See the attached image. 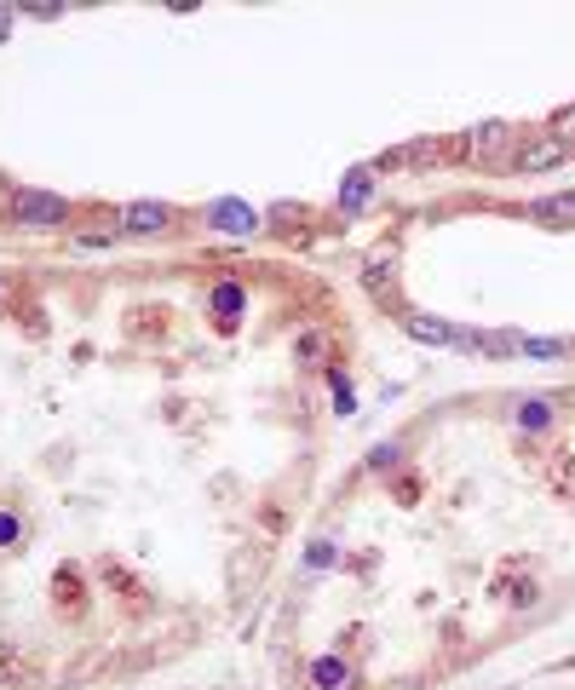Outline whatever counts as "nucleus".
I'll list each match as a JSON object with an SVG mask.
<instances>
[{
    "label": "nucleus",
    "instance_id": "15",
    "mask_svg": "<svg viewBox=\"0 0 575 690\" xmlns=\"http://www.w3.org/2000/svg\"><path fill=\"white\" fill-rule=\"evenodd\" d=\"M524 351H529V357H564L570 345H564V340H524Z\"/></svg>",
    "mask_w": 575,
    "mask_h": 690
},
{
    "label": "nucleus",
    "instance_id": "14",
    "mask_svg": "<svg viewBox=\"0 0 575 690\" xmlns=\"http://www.w3.org/2000/svg\"><path fill=\"white\" fill-rule=\"evenodd\" d=\"M305 564H311V570H328V564H340V547H334V541H311Z\"/></svg>",
    "mask_w": 575,
    "mask_h": 690
},
{
    "label": "nucleus",
    "instance_id": "9",
    "mask_svg": "<svg viewBox=\"0 0 575 690\" xmlns=\"http://www.w3.org/2000/svg\"><path fill=\"white\" fill-rule=\"evenodd\" d=\"M529 219H541V225H552V230H570L575 225V190H558V196L529 202Z\"/></svg>",
    "mask_w": 575,
    "mask_h": 690
},
{
    "label": "nucleus",
    "instance_id": "11",
    "mask_svg": "<svg viewBox=\"0 0 575 690\" xmlns=\"http://www.w3.org/2000/svg\"><path fill=\"white\" fill-rule=\"evenodd\" d=\"M552 414H558V403H552V397H524V403L512 409V420H518V432H547Z\"/></svg>",
    "mask_w": 575,
    "mask_h": 690
},
{
    "label": "nucleus",
    "instance_id": "3",
    "mask_svg": "<svg viewBox=\"0 0 575 690\" xmlns=\"http://www.w3.org/2000/svg\"><path fill=\"white\" fill-rule=\"evenodd\" d=\"M173 225H179V213L167 202H127L121 207V230H127V236H173Z\"/></svg>",
    "mask_w": 575,
    "mask_h": 690
},
{
    "label": "nucleus",
    "instance_id": "12",
    "mask_svg": "<svg viewBox=\"0 0 575 690\" xmlns=\"http://www.w3.org/2000/svg\"><path fill=\"white\" fill-rule=\"evenodd\" d=\"M23 535H29V518H23L18 506H0V552L23 547Z\"/></svg>",
    "mask_w": 575,
    "mask_h": 690
},
{
    "label": "nucleus",
    "instance_id": "16",
    "mask_svg": "<svg viewBox=\"0 0 575 690\" xmlns=\"http://www.w3.org/2000/svg\"><path fill=\"white\" fill-rule=\"evenodd\" d=\"M322 357V340L317 334H305V340H299V363H317Z\"/></svg>",
    "mask_w": 575,
    "mask_h": 690
},
{
    "label": "nucleus",
    "instance_id": "17",
    "mask_svg": "<svg viewBox=\"0 0 575 690\" xmlns=\"http://www.w3.org/2000/svg\"><path fill=\"white\" fill-rule=\"evenodd\" d=\"M391 460H397V449H391V443H380V449H374V455H368V466H374V472H380V466H391Z\"/></svg>",
    "mask_w": 575,
    "mask_h": 690
},
{
    "label": "nucleus",
    "instance_id": "13",
    "mask_svg": "<svg viewBox=\"0 0 575 690\" xmlns=\"http://www.w3.org/2000/svg\"><path fill=\"white\" fill-rule=\"evenodd\" d=\"M328 391H334V409H340V414L357 409V397H351V380H345L340 368H328Z\"/></svg>",
    "mask_w": 575,
    "mask_h": 690
},
{
    "label": "nucleus",
    "instance_id": "4",
    "mask_svg": "<svg viewBox=\"0 0 575 690\" xmlns=\"http://www.w3.org/2000/svg\"><path fill=\"white\" fill-rule=\"evenodd\" d=\"M207 230H219V236H253V230H259V213H253L248 202L225 196V202L207 207Z\"/></svg>",
    "mask_w": 575,
    "mask_h": 690
},
{
    "label": "nucleus",
    "instance_id": "1",
    "mask_svg": "<svg viewBox=\"0 0 575 690\" xmlns=\"http://www.w3.org/2000/svg\"><path fill=\"white\" fill-rule=\"evenodd\" d=\"M69 202L64 196H46V190H18L12 196V225L18 230H64Z\"/></svg>",
    "mask_w": 575,
    "mask_h": 690
},
{
    "label": "nucleus",
    "instance_id": "5",
    "mask_svg": "<svg viewBox=\"0 0 575 690\" xmlns=\"http://www.w3.org/2000/svg\"><path fill=\"white\" fill-rule=\"evenodd\" d=\"M506 150H518L506 121H483V127H472V133H466V156H472V161H501Z\"/></svg>",
    "mask_w": 575,
    "mask_h": 690
},
{
    "label": "nucleus",
    "instance_id": "10",
    "mask_svg": "<svg viewBox=\"0 0 575 690\" xmlns=\"http://www.w3.org/2000/svg\"><path fill=\"white\" fill-rule=\"evenodd\" d=\"M409 334H414V340H426V345H460V328H455V322L426 317V311H414V317H409Z\"/></svg>",
    "mask_w": 575,
    "mask_h": 690
},
{
    "label": "nucleus",
    "instance_id": "18",
    "mask_svg": "<svg viewBox=\"0 0 575 690\" xmlns=\"http://www.w3.org/2000/svg\"><path fill=\"white\" fill-rule=\"evenodd\" d=\"M12 23H18V12H12V6H0V41L12 35Z\"/></svg>",
    "mask_w": 575,
    "mask_h": 690
},
{
    "label": "nucleus",
    "instance_id": "6",
    "mask_svg": "<svg viewBox=\"0 0 575 690\" xmlns=\"http://www.w3.org/2000/svg\"><path fill=\"white\" fill-rule=\"evenodd\" d=\"M374 179H380V167H351L340 184V213H363V207L374 202V190H380Z\"/></svg>",
    "mask_w": 575,
    "mask_h": 690
},
{
    "label": "nucleus",
    "instance_id": "8",
    "mask_svg": "<svg viewBox=\"0 0 575 690\" xmlns=\"http://www.w3.org/2000/svg\"><path fill=\"white\" fill-rule=\"evenodd\" d=\"M207 311H213V322H219V328H236V322H242V311H248L242 282H219V288H213V299H207Z\"/></svg>",
    "mask_w": 575,
    "mask_h": 690
},
{
    "label": "nucleus",
    "instance_id": "7",
    "mask_svg": "<svg viewBox=\"0 0 575 690\" xmlns=\"http://www.w3.org/2000/svg\"><path fill=\"white\" fill-rule=\"evenodd\" d=\"M305 685H311V690H351V685H357V673H351L345 656H317L311 673H305Z\"/></svg>",
    "mask_w": 575,
    "mask_h": 690
},
{
    "label": "nucleus",
    "instance_id": "2",
    "mask_svg": "<svg viewBox=\"0 0 575 690\" xmlns=\"http://www.w3.org/2000/svg\"><path fill=\"white\" fill-rule=\"evenodd\" d=\"M570 156H575V144H564L558 133H541V138H529V144L512 150V167H518V173H547V167H564Z\"/></svg>",
    "mask_w": 575,
    "mask_h": 690
}]
</instances>
